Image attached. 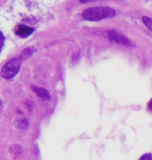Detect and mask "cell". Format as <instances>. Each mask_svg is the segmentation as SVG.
<instances>
[{"instance_id": "cell-1", "label": "cell", "mask_w": 152, "mask_h": 160, "mask_svg": "<svg viewBox=\"0 0 152 160\" xmlns=\"http://www.w3.org/2000/svg\"><path fill=\"white\" fill-rule=\"evenodd\" d=\"M115 11L108 6H98L88 8L83 12V17L89 21H99L104 19H109L114 17Z\"/></svg>"}, {"instance_id": "cell-2", "label": "cell", "mask_w": 152, "mask_h": 160, "mask_svg": "<svg viewBox=\"0 0 152 160\" xmlns=\"http://www.w3.org/2000/svg\"><path fill=\"white\" fill-rule=\"evenodd\" d=\"M22 60L17 58H13L7 61L2 66L1 75L6 80H10L15 77L20 70Z\"/></svg>"}, {"instance_id": "cell-3", "label": "cell", "mask_w": 152, "mask_h": 160, "mask_svg": "<svg viewBox=\"0 0 152 160\" xmlns=\"http://www.w3.org/2000/svg\"><path fill=\"white\" fill-rule=\"evenodd\" d=\"M108 35L111 40L115 41L117 44H121L125 47H131L132 45L130 39L115 30L109 31Z\"/></svg>"}, {"instance_id": "cell-4", "label": "cell", "mask_w": 152, "mask_h": 160, "mask_svg": "<svg viewBox=\"0 0 152 160\" xmlns=\"http://www.w3.org/2000/svg\"><path fill=\"white\" fill-rule=\"evenodd\" d=\"M35 28L30 27L24 25H19L15 32V34L18 36H20L23 38H28L35 31Z\"/></svg>"}, {"instance_id": "cell-5", "label": "cell", "mask_w": 152, "mask_h": 160, "mask_svg": "<svg viewBox=\"0 0 152 160\" xmlns=\"http://www.w3.org/2000/svg\"><path fill=\"white\" fill-rule=\"evenodd\" d=\"M32 90L36 94V95L40 97L41 99L44 101H49L51 99V95L48 90L44 88L41 87L36 86H31Z\"/></svg>"}, {"instance_id": "cell-6", "label": "cell", "mask_w": 152, "mask_h": 160, "mask_svg": "<svg viewBox=\"0 0 152 160\" xmlns=\"http://www.w3.org/2000/svg\"><path fill=\"white\" fill-rule=\"evenodd\" d=\"M34 53V49L33 48L31 47H28L23 50V51L22 53L21 54V60L22 59H26L29 58L32 54Z\"/></svg>"}, {"instance_id": "cell-7", "label": "cell", "mask_w": 152, "mask_h": 160, "mask_svg": "<svg viewBox=\"0 0 152 160\" xmlns=\"http://www.w3.org/2000/svg\"><path fill=\"white\" fill-rule=\"evenodd\" d=\"M29 125V122H28V120H26L25 118H23V119L20 120L17 123L18 128L21 129L22 130H26L28 128Z\"/></svg>"}, {"instance_id": "cell-8", "label": "cell", "mask_w": 152, "mask_h": 160, "mask_svg": "<svg viewBox=\"0 0 152 160\" xmlns=\"http://www.w3.org/2000/svg\"><path fill=\"white\" fill-rule=\"evenodd\" d=\"M142 21L145 26L152 32V19L145 16L142 17Z\"/></svg>"}, {"instance_id": "cell-9", "label": "cell", "mask_w": 152, "mask_h": 160, "mask_svg": "<svg viewBox=\"0 0 152 160\" xmlns=\"http://www.w3.org/2000/svg\"><path fill=\"white\" fill-rule=\"evenodd\" d=\"M139 160H152V155L149 153H146L142 155Z\"/></svg>"}, {"instance_id": "cell-10", "label": "cell", "mask_w": 152, "mask_h": 160, "mask_svg": "<svg viewBox=\"0 0 152 160\" xmlns=\"http://www.w3.org/2000/svg\"><path fill=\"white\" fill-rule=\"evenodd\" d=\"M1 50L2 51V48H3V46H4V41H5V37L3 35V34L2 32H1Z\"/></svg>"}, {"instance_id": "cell-11", "label": "cell", "mask_w": 152, "mask_h": 160, "mask_svg": "<svg viewBox=\"0 0 152 160\" xmlns=\"http://www.w3.org/2000/svg\"><path fill=\"white\" fill-rule=\"evenodd\" d=\"M147 106L149 108V109L152 110V98L149 101V102L147 103Z\"/></svg>"}]
</instances>
